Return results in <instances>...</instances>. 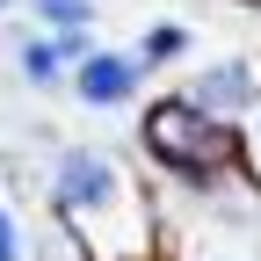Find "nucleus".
<instances>
[{"mask_svg":"<svg viewBox=\"0 0 261 261\" xmlns=\"http://www.w3.org/2000/svg\"><path fill=\"white\" fill-rule=\"evenodd\" d=\"M37 15H51V22H65V29H80V22H87V0H37Z\"/></svg>","mask_w":261,"mask_h":261,"instance_id":"423d86ee","label":"nucleus"},{"mask_svg":"<svg viewBox=\"0 0 261 261\" xmlns=\"http://www.w3.org/2000/svg\"><path fill=\"white\" fill-rule=\"evenodd\" d=\"M0 261H22V232H15V218H8V203H0Z\"/></svg>","mask_w":261,"mask_h":261,"instance_id":"0eeeda50","label":"nucleus"},{"mask_svg":"<svg viewBox=\"0 0 261 261\" xmlns=\"http://www.w3.org/2000/svg\"><path fill=\"white\" fill-rule=\"evenodd\" d=\"M181 29H152V37H145V51H138V65H167V58H181Z\"/></svg>","mask_w":261,"mask_h":261,"instance_id":"39448f33","label":"nucleus"},{"mask_svg":"<svg viewBox=\"0 0 261 261\" xmlns=\"http://www.w3.org/2000/svg\"><path fill=\"white\" fill-rule=\"evenodd\" d=\"M145 145H152L160 167H174V174H189V181H211L225 160H232V130H225L218 116H203V109L181 94V102H160V109L145 116Z\"/></svg>","mask_w":261,"mask_h":261,"instance_id":"f257e3e1","label":"nucleus"},{"mask_svg":"<svg viewBox=\"0 0 261 261\" xmlns=\"http://www.w3.org/2000/svg\"><path fill=\"white\" fill-rule=\"evenodd\" d=\"M0 8H8V0H0Z\"/></svg>","mask_w":261,"mask_h":261,"instance_id":"6e6552de","label":"nucleus"},{"mask_svg":"<svg viewBox=\"0 0 261 261\" xmlns=\"http://www.w3.org/2000/svg\"><path fill=\"white\" fill-rule=\"evenodd\" d=\"M138 73H145V65H138V58H123V51H87V58L73 65L80 102H94V109H116V102H130V94H138Z\"/></svg>","mask_w":261,"mask_h":261,"instance_id":"f03ea898","label":"nucleus"},{"mask_svg":"<svg viewBox=\"0 0 261 261\" xmlns=\"http://www.w3.org/2000/svg\"><path fill=\"white\" fill-rule=\"evenodd\" d=\"M189 102L203 109V116H232V109H247V65H211V73H196Z\"/></svg>","mask_w":261,"mask_h":261,"instance_id":"20e7f679","label":"nucleus"},{"mask_svg":"<svg viewBox=\"0 0 261 261\" xmlns=\"http://www.w3.org/2000/svg\"><path fill=\"white\" fill-rule=\"evenodd\" d=\"M58 203L65 211H102L116 203V167L102 152H65L58 160Z\"/></svg>","mask_w":261,"mask_h":261,"instance_id":"7ed1b4c3","label":"nucleus"}]
</instances>
